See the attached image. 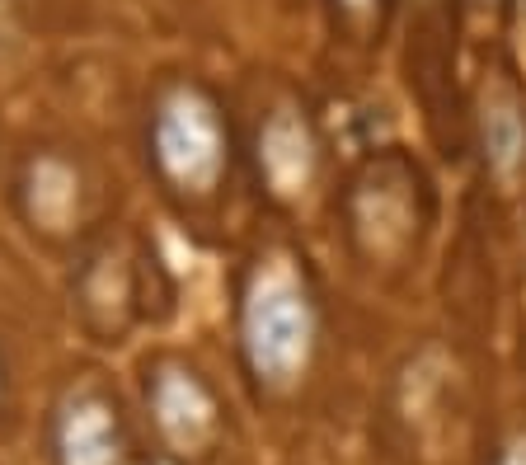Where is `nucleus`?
<instances>
[{
	"instance_id": "1",
	"label": "nucleus",
	"mask_w": 526,
	"mask_h": 465,
	"mask_svg": "<svg viewBox=\"0 0 526 465\" xmlns=\"http://www.w3.org/2000/svg\"><path fill=\"white\" fill-rule=\"evenodd\" d=\"M249 353L268 376H287L306 353V306L292 287H268L249 306Z\"/></svg>"
},
{
	"instance_id": "2",
	"label": "nucleus",
	"mask_w": 526,
	"mask_h": 465,
	"mask_svg": "<svg viewBox=\"0 0 526 465\" xmlns=\"http://www.w3.org/2000/svg\"><path fill=\"white\" fill-rule=\"evenodd\" d=\"M155 419L179 447H198L202 437L212 433V400L198 381L170 372L155 386Z\"/></svg>"
},
{
	"instance_id": "3",
	"label": "nucleus",
	"mask_w": 526,
	"mask_h": 465,
	"mask_svg": "<svg viewBox=\"0 0 526 465\" xmlns=\"http://www.w3.org/2000/svg\"><path fill=\"white\" fill-rule=\"evenodd\" d=\"M62 465H113V414L104 404H76L62 423Z\"/></svg>"
},
{
	"instance_id": "4",
	"label": "nucleus",
	"mask_w": 526,
	"mask_h": 465,
	"mask_svg": "<svg viewBox=\"0 0 526 465\" xmlns=\"http://www.w3.org/2000/svg\"><path fill=\"white\" fill-rule=\"evenodd\" d=\"M160 151L174 174H198L212 170V123L198 109H174L160 127Z\"/></svg>"
},
{
	"instance_id": "5",
	"label": "nucleus",
	"mask_w": 526,
	"mask_h": 465,
	"mask_svg": "<svg viewBox=\"0 0 526 465\" xmlns=\"http://www.w3.org/2000/svg\"><path fill=\"white\" fill-rule=\"evenodd\" d=\"M489 151H494L498 165H512L517 151H522V127H517V113L498 109L489 113Z\"/></svg>"
},
{
	"instance_id": "6",
	"label": "nucleus",
	"mask_w": 526,
	"mask_h": 465,
	"mask_svg": "<svg viewBox=\"0 0 526 465\" xmlns=\"http://www.w3.org/2000/svg\"><path fill=\"white\" fill-rule=\"evenodd\" d=\"M348 5H362V0H348Z\"/></svg>"
}]
</instances>
